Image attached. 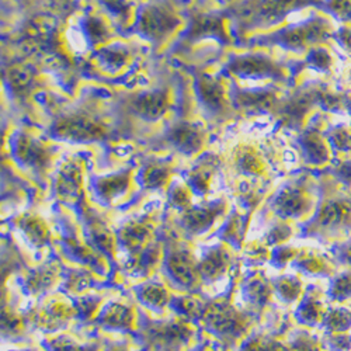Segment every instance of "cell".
I'll list each match as a JSON object with an SVG mask.
<instances>
[{
  "label": "cell",
  "instance_id": "cell-57",
  "mask_svg": "<svg viewBox=\"0 0 351 351\" xmlns=\"http://www.w3.org/2000/svg\"><path fill=\"white\" fill-rule=\"evenodd\" d=\"M288 351H317V346L311 337L302 336L292 343Z\"/></svg>",
  "mask_w": 351,
  "mask_h": 351
},
{
  "label": "cell",
  "instance_id": "cell-9",
  "mask_svg": "<svg viewBox=\"0 0 351 351\" xmlns=\"http://www.w3.org/2000/svg\"><path fill=\"white\" fill-rule=\"evenodd\" d=\"M201 320L217 337L225 341L241 339L249 328V317L225 300L207 304Z\"/></svg>",
  "mask_w": 351,
  "mask_h": 351
},
{
  "label": "cell",
  "instance_id": "cell-25",
  "mask_svg": "<svg viewBox=\"0 0 351 351\" xmlns=\"http://www.w3.org/2000/svg\"><path fill=\"white\" fill-rule=\"evenodd\" d=\"M96 322L99 326L107 330L131 332L135 328L136 315L130 304L123 301H111L103 306Z\"/></svg>",
  "mask_w": 351,
  "mask_h": 351
},
{
  "label": "cell",
  "instance_id": "cell-7",
  "mask_svg": "<svg viewBox=\"0 0 351 351\" xmlns=\"http://www.w3.org/2000/svg\"><path fill=\"white\" fill-rule=\"evenodd\" d=\"M228 19L229 13L191 9L179 47L187 48L202 40H215L222 45H230L233 37L226 28Z\"/></svg>",
  "mask_w": 351,
  "mask_h": 351
},
{
  "label": "cell",
  "instance_id": "cell-46",
  "mask_svg": "<svg viewBox=\"0 0 351 351\" xmlns=\"http://www.w3.org/2000/svg\"><path fill=\"white\" fill-rule=\"evenodd\" d=\"M317 10L330 16L339 24H351V0H324Z\"/></svg>",
  "mask_w": 351,
  "mask_h": 351
},
{
  "label": "cell",
  "instance_id": "cell-61",
  "mask_svg": "<svg viewBox=\"0 0 351 351\" xmlns=\"http://www.w3.org/2000/svg\"><path fill=\"white\" fill-rule=\"evenodd\" d=\"M348 257L351 258V249H350V252H348Z\"/></svg>",
  "mask_w": 351,
  "mask_h": 351
},
{
  "label": "cell",
  "instance_id": "cell-21",
  "mask_svg": "<svg viewBox=\"0 0 351 351\" xmlns=\"http://www.w3.org/2000/svg\"><path fill=\"white\" fill-rule=\"evenodd\" d=\"M3 80L12 97L17 101L32 97L38 87L37 69L21 61L12 62L3 69Z\"/></svg>",
  "mask_w": 351,
  "mask_h": 351
},
{
  "label": "cell",
  "instance_id": "cell-48",
  "mask_svg": "<svg viewBox=\"0 0 351 351\" xmlns=\"http://www.w3.org/2000/svg\"><path fill=\"white\" fill-rule=\"evenodd\" d=\"M101 6L108 12V14L115 19L117 21L128 24L135 21V12L134 5L128 0H99Z\"/></svg>",
  "mask_w": 351,
  "mask_h": 351
},
{
  "label": "cell",
  "instance_id": "cell-62",
  "mask_svg": "<svg viewBox=\"0 0 351 351\" xmlns=\"http://www.w3.org/2000/svg\"><path fill=\"white\" fill-rule=\"evenodd\" d=\"M30 351H38V350H30Z\"/></svg>",
  "mask_w": 351,
  "mask_h": 351
},
{
  "label": "cell",
  "instance_id": "cell-17",
  "mask_svg": "<svg viewBox=\"0 0 351 351\" xmlns=\"http://www.w3.org/2000/svg\"><path fill=\"white\" fill-rule=\"evenodd\" d=\"M173 97L167 87L135 93L128 100V110L146 123H156L170 111Z\"/></svg>",
  "mask_w": 351,
  "mask_h": 351
},
{
  "label": "cell",
  "instance_id": "cell-47",
  "mask_svg": "<svg viewBox=\"0 0 351 351\" xmlns=\"http://www.w3.org/2000/svg\"><path fill=\"white\" fill-rule=\"evenodd\" d=\"M193 190L190 189V186L187 184V182H174L171 183V186L169 187V204L179 210L180 213L187 210L189 207H191V197H193Z\"/></svg>",
  "mask_w": 351,
  "mask_h": 351
},
{
  "label": "cell",
  "instance_id": "cell-28",
  "mask_svg": "<svg viewBox=\"0 0 351 351\" xmlns=\"http://www.w3.org/2000/svg\"><path fill=\"white\" fill-rule=\"evenodd\" d=\"M218 158L214 155L202 156L187 173L186 182L197 195H207L211 190V183L218 169Z\"/></svg>",
  "mask_w": 351,
  "mask_h": 351
},
{
  "label": "cell",
  "instance_id": "cell-59",
  "mask_svg": "<svg viewBox=\"0 0 351 351\" xmlns=\"http://www.w3.org/2000/svg\"><path fill=\"white\" fill-rule=\"evenodd\" d=\"M295 254H297V252L294 249H278L274 254V260L278 263V265L284 266L288 261L294 258Z\"/></svg>",
  "mask_w": 351,
  "mask_h": 351
},
{
  "label": "cell",
  "instance_id": "cell-3",
  "mask_svg": "<svg viewBox=\"0 0 351 351\" xmlns=\"http://www.w3.org/2000/svg\"><path fill=\"white\" fill-rule=\"evenodd\" d=\"M222 75L238 80L269 82L285 89L297 86L295 61L284 62L266 52H245L230 55L222 66Z\"/></svg>",
  "mask_w": 351,
  "mask_h": 351
},
{
  "label": "cell",
  "instance_id": "cell-23",
  "mask_svg": "<svg viewBox=\"0 0 351 351\" xmlns=\"http://www.w3.org/2000/svg\"><path fill=\"white\" fill-rule=\"evenodd\" d=\"M134 180L132 169L121 170L117 173L100 176L92 182V189L96 197L107 206L120 202L131 191Z\"/></svg>",
  "mask_w": 351,
  "mask_h": 351
},
{
  "label": "cell",
  "instance_id": "cell-19",
  "mask_svg": "<svg viewBox=\"0 0 351 351\" xmlns=\"http://www.w3.org/2000/svg\"><path fill=\"white\" fill-rule=\"evenodd\" d=\"M84 165L82 159L72 158L66 160L55 178V194L61 201L76 206L83 197Z\"/></svg>",
  "mask_w": 351,
  "mask_h": 351
},
{
  "label": "cell",
  "instance_id": "cell-64",
  "mask_svg": "<svg viewBox=\"0 0 351 351\" xmlns=\"http://www.w3.org/2000/svg\"><path fill=\"white\" fill-rule=\"evenodd\" d=\"M350 124H351V119H350Z\"/></svg>",
  "mask_w": 351,
  "mask_h": 351
},
{
  "label": "cell",
  "instance_id": "cell-43",
  "mask_svg": "<svg viewBox=\"0 0 351 351\" xmlns=\"http://www.w3.org/2000/svg\"><path fill=\"white\" fill-rule=\"evenodd\" d=\"M93 274L87 269H72L65 273L62 288L69 295H83L93 285Z\"/></svg>",
  "mask_w": 351,
  "mask_h": 351
},
{
  "label": "cell",
  "instance_id": "cell-33",
  "mask_svg": "<svg viewBox=\"0 0 351 351\" xmlns=\"http://www.w3.org/2000/svg\"><path fill=\"white\" fill-rule=\"evenodd\" d=\"M17 226L21 230L24 238L37 249L45 247L51 242V228L38 214L28 213L21 215L17 219Z\"/></svg>",
  "mask_w": 351,
  "mask_h": 351
},
{
  "label": "cell",
  "instance_id": "cell-11",
  "mask_svg": "<svg viewBox=\"0 0 351 351\" xmlns=\"http://www.w3.org/2000/svg\"><path fill=\"white\" fill-rule=\"evenodd\" d=\"M194 92L201 108L211 117H223L235 111L232 107L229 89L223 83V75L218 76L206 69L193 71Z\"/></svg>",
  "mask_w": 351,
  "mask_h": 351
},
{
  "label": "cell",
  "instance_id": "cell-56",
  "mask_svg": "<svg viewBox=\"0 0 351 351\" xmlns=\"http://www.w3.org/2000/svg\"><path fill=\"white\" fill-rule=\"evenodd\" d=\"M330 294L335 300H346L351 297V274H344L336 278L332 285Z\"/></svg>",
  "mask_w": 351,
  "mask_h": 351
},
{
  "label": "cell",
  "instance_id": "cell-14",
  "mask_svg": "<svg viewBox=\"0 0 351 351\" xmlns=\"http://www.w3.org/2000/svg\"><path fill=\"white\" fill-rule=\"evenodd\" d=\"M165 269L170 281L182 289L194 291L202 282L199 261L189 249L174 247L169 250L165 258Z\"/></svg>",
  "mask_w": 351,
  "mask_h": 351
},
{
  "label": "cell",
  "instance_id": "cell-5",
  "mask_svg": "<svg viewBox=\"0 0 351 351\" xmlns=\"http://www.w3.org/2000/svg\"><path fill=\"white\" fill-rule=\"evenodd\" d=\"M49 136L71 143L104 142L111 136V128L97 115L72 110L58 114L49 125Z\"/></svg>",
  "mask_w": 351,
  "mask_h": 351
},
{
  "label": "cell",
  "instance_id": "cell-39",
  "mask_svg": "<svg viewBox=\"0 0 351 351\" xmlns=\"http://www.w3.org/2000/svg\"><path fill=\"white\" fill-rule=\"evenodd\" d=\"M206 306H207L206 302L191 294L173 297L170 302V308L176 312V315L191 322L202 317Z\"/></svg>",
  "mask_w": 351,
  "mask_h": 351
},
{
  "label": "cell",
  "instance_id": "cell-10",
  "mask_svg": "<svg viewBox=\"0 0 351 351\" xmlns=\"http://www.w3.org/2000/svg\"><path fill=\"white\" fill-rule=\"evenodd\" d=\"M328 112L319 111L308 121L304 130L298 132L297 142L300 145L302 159L306 165L313 167H324L332 163L333 152L326 138V130L329 125Z\"/></svg>",
  "mask_w": 351,
  "mask_h": 351
},
{
  "label": "cell",
  "instance_id": "cell-58",
  "mask_svg": "<svg viewBox=\"0 0 351 351\" xmlns=\"http://www.w3.org/2000/svg\"><path fill=\"white\" fill-rule=\"evenodd\" d=\"M336 83L339 84L340 89L348 92L351 95V65H348L341 73L340 77L336 80Z\"/></svg>",
  "mask_w": 351,
  "mask_h": 351
},
{
  "label": "cell",
  "instance_id": "cell-16",
  "mask_svg": "<svg viewBox=\"0 0 351 351\" xmlns=\"http://www.w3.org/2000/svg\"><path fill=\"white\" fill-rule=\"evenodd\" d=\"M313 207L315 197L301 182L285 184L271 199L273 211L281 218H301Z\"/></svg>",
  "mask_w": 351,
  "mask_h": 351
},
{
  "label": "cell",
  "instance_id": "cell-60",
  "mask_svg": "<svg viewBox=\"0 0 351 351\" xmlns=\"http://www.w3.org/2000/svg\"><path fill=\"white\" fill-rule=\"evenodd\" d=\"M106 351H143V350H138V348H134V347H130L125 344H114Z\"/></svg>",
  "mask_w": 351,
  "mask_h": 351
},
{
  "label": "cell",
  "instance_id": "cell-41",
  "mask_svg": "<svg viewBox=\"0 0 351 351\" xmlns=\"http://www.w3.org/2000/svg\"><path fill=\"white\" fill-rule=\"evenodd\" d=\"M28 316L21 315L10 304L8 305L3 301V313H2V332L5 337H21L27 332Z\"/></svg>",
  "mask_w": 351,
  "mask_h": 351
},
{
  "label": "cell",
  "instance_id": "cell-31",
  "mask_svg": "<svg viewBox=\"0 0 351 351\" xmlns=\"http://www.w3.org/2000/svg\"><path fill=\"white\" fill-rule=\"evenodd\" d=\"M86 225H87V238L90 243L103 254L114 256L117 250V238L112 235L111 229L107 223L95 213H86Z\"/></svg>",
  "mask_w": 351,
  "mask_h": 351
},
{
  "label": "cell",
  "instance_id": "cell-4",
  "mask_svg": "<svg viewBox=\"0 0 351 351\" xmlns=\"http://www.w3.org/2000/svg\"><path fill=\"white\" fill-rule=\"evenodd\" d=\"M324 0H242L232 9L229 17L237 23L238 32L269 33L287 21L288 16L302 9L317 8Z\"/></svg>",
  "mask_w": 351,
  "mask_h": 351
},
{
  "label": "cell",
  "instance_id": "cell-44",
  "mask_svg": "<svg viewBox=\"0 0 351 351\" xmlns=\"http://www.w3.org/2000/svg\"><path fill=\"white\" fill-rule=\"evenodd\" d=\"M326 313L324 304L313 294H308L298 309L300 320L306 325H317L319 322L325 320Z\"/></svg>",
  "mask_w": 351,
  "mask_h": 351
},
{
  "label": "cell",
  "instance_id": "cell-2",
  "mask_svg": "<svg viewBox=\"0 0 351 351\" xmlns=\"http://www.w3.org/2000/svg\"><path fill=\"white\" fill-rule=\"evenodd\" d=\"M337 25L333 19L322 12H315L309 19L285 24L269 33H261L245 40L247 48H281L287 52L305 55L312 47L333 43Z\"/></svg>",
  "mask_w": 351,
  "mask_h": 351
},
{
  "label": "cell",
  "instance_id": "cell-53",
  "mask_svg": "<svg viewBox=\"0 0 351 351\" xmlns=\"http://www.w3.org/2000/svg\"><path fill=\"white\" fill-rule=\"evenodd\" d=\"M242 226H243L242 217L238 215V214H233L229 218V221H228V223H226V226L222 232V237L225 238V241L232 242L233 245L241 242L242 241V230H243Z\"/></svg>",
  "mask_w": 351,
  "mask_h": 351
},
{
  "label": "cell",
  "instance_id": "cell-8",
  "mask_svg": "<svg viewBox=\"0 0 351 351\" xmlns=\"http://www.w3.org/2000/svg\"><path fill=\"white\" fill-rule=\"evenodd\" d=\"M232 107L246 117L273 115L280 100L285 95L282 87L267 84L263 87H242L233 82L229 89Z\"/></svg>",
  "mask_w": 351,
  "mask_h": 351
},
{
  "label": "cell",
  "instance_id": "cell-27",
  "mask_svg": "<svg viewBox=\"0 0 351 351\" xmlns=\"http://www.w3.org/2000/svg\"><path fill=\"white\" fill-rule=\"evenodd\" d=\"M64 246L66 252L79 263H83L86 266H90L97 273H106L107 266L103 258V253L97 252L96 247H92L86 239L76 235L75 230H66L64 235Z\"/></svg>",
  "mask_w": 351,
  "mask_h": 351
},
{
  "label": "cell",
  "instance_id": "cell-35",
  "mask_svg": "<svg viewBox=\"0 0 351 351\" xmlns=\"http://www.w3.org/2000/svg\"><path fill=\"white\" fill-rule=\"evenodd\" d=\"M136 298L139 302L155 312H162L171 302V295L167 287L160 281L143 282L136 289Z\"/></svg>",
  "mask_w": 351,
  "mask_h": 351
},
{
  "label": "cell",
  "instance_id": "cell-55",
  "mask_svg": "<svg viewBox=\"0 0 351 351\" xmlns=\"http://www.w3.org/2000/svg\"><path fill=\"white\" fill-rule=\"evenodd\" d=\"M333 43L343 53L351 58V24H339L333 34Z\"/></svg>",
  "mask_w": 351,
  "mask_h": 351
},
{
  "label": "cell",
  "instance_id": "cell-18",
  "mask_svg": "<svg viewBox=\"0 0 351 351\" xmlns=\"http://www.w3.org/2000/svg\"><path fill=\"white\" fill-rule=\"evenodd\" d=\"M163 142L186 156H193L202 151L207 142V132L198 123L179 120L166 130Z\"/></svg>",
  "mask_w": 351,
  "mask_h": 351
},
{
  "label": "cell",
  "instance_id": "cell-12",
  "mask_svg": "<svg viewBox=\"0 0 351 351\" xmlns=\"http://www.w3.org/2000/svg\"><path fill=\"white\" fill-rule=\"evenodd\" d=\"M195 329L191 320L176 315L174 319L152 322L143 328V337L155 348L162 351H176L189 344L194 337Z\"/></svg>",
  "mask_w": 351,
  "mask_h": 351
},
{
  "label": "cell",
  "instance_id": "cell-6",
  "mask_svg": "<svg viewBox=\"0 0 351 351\" xmlns=\"http://www.w3.org/2000/svg\"><path fill=\"white\" fill-rule=\"evenodd\" d=\"M186 25L176 8L167 0H156L136 12L132 30L152 44H165Z\"/></svg>",
  "mask_w": 351,
  "mask_h": 351
},
{
  "label": "cell",
  "instance_id": "cell-30",
  "mask_svg": "<svg viewBox=\"0 0 351 351\" xmlns=\"http://www.w3.org/2000/svg\"><path fill=\"white\" fill-rule=\"evenodd\" d=\"M230 266V253L222 245L210 249L199 260L202 282H214L222 278Z\"/></svg>",
  "mask_w": 351,
  "mask_h": 351
},
{
  "label": "cell",
  "instance_id": "cell-37",
  "mask_svg": "<svg viewBox=\"0 0 351 351\" xmlns=\"http://www.w3.org/2000/svg\"><path fill=\"white\" fill-rule=\"evenodd\" d=\"M163 260V249L160 243H152L148 249L131 257L130 271L138 276L151 274Z\"/></svg>",
  "mask_w": 351,
  "mask_h": 351
},
{
  "label": "cell",
  "instance_id": "cell-42",
  "mask_svg": "<svg viewBox=\"0 0 351 351\" xmlns=\"http://www.w3.org/2000/svg\"><path fill=\"white\" fill-rule=\"evenodd\" d=\"M271 285L265 276H252L245 284V295L256 306L266 305L271 297Z\"/></svg>",
  "mask_w": 351,
  "mask_h": 351
},
{
  "label": "cell",
  "instance_id": "cell-15",
  "mask_svg": "<svg viewBox=\"0 0 351 351\" xmlns=\"http://www.w3.org/2000/svg\"><path fill=\"white\" fill-rule=\"evenodd\" d=\"M75 317H77L76 304H72L66 295H53L36 309L32 316H28V320L41 330L56 332L65 328Z\"/></svg>",
  "mask_w": 351,
  "mask_h": 351
},
{
  "label": "cell",
  "instance_id": "cell-29",
  "mask_svg": "<svg viewBox=\"0 0 351 351\" xmlns=\"http://www.w3.org/2000/svg\"><path fill=\"white\" fill-rule=\"evenodd\" d=\"M95 60L97 66L106 73H117L127 68L132 61L131 51L123 44H106L96 49Z\"/></svg>",
  "mask_w": 351,
  "mask_h": 351
},
{
  "label": "cell",
  "instance_id": "cell-38",
  "mask_svg": "<svg viewBox=\"0 0 351 351\" xmlns=\"http://www.w3.org/2000/svg\"><path fill=\"white\" fill-rule=\"evenodd\" d=\"M326 138L332 148L333 156L351 155V124L339 123L329 125L326 130Z\"/></svg>",
  "mask_w": 351,
  "mask_h": 351
},
{
  "label": "cell",
  "instance_id": "cell-24",
  "mask_svg": "<svg viewBox=\"0 0 351 351\" xmlns=\"http://www.w3.org/2000/svg\"><path fill=\"white\" fill-rule=\"evenodd\" d=\"M154 237L155 228L148 218L131 219L119 232V241L121 242V246L131 254V257L139 254L155 243Z\"/></svg>",
  "mask_w": 351,
  "mask_h": 351
},
{
  "label": "cell",
  "instance_id": "cell-32",
  "mask_svg": "<svg viewBox=\"0 0 351 351\" xmlns=\"http://www.w3.org/2000/svg\"><path fill=\"white\" fill-rule=\"evenodd\" d=\"M235 169L246 178H263L267 173V163L253 145H241L233 155Z\"/></svg>",
  "mask_w": 351,
  "mask_h": 351
},
{
  "label": "cell",
  "instance_id": "cell-40",
  "mask_svg": "<svg viewBox=\"0 0 351 351\" xmlns=\"http://www.w3.org/2000/svg\"><path fill=\"white\" fill-rule=\"evenodd\" d=\"M47 347L49 351H103V346L100 341L79 340L68 335H61L49 339Z\"/></svg>",
  "mask_w": 351,
  "mask_h": 351
},
{
  "label": "cell",
  "instance_id": "cell-13",
  "mask_svg": "<svg viewBox=\"0 0 351 351\" xmlns=\"http://www.w3.org/2000/svg\"><path fill=\"white\" fill-rule=\"evenodd\" d=\"M10 151L13 159L24 169L36 174H44L49 170L53 160V148L27 132L14 134Z\"/></svg>",
  "mask_w": 351,
  "mask_h": 351
},
{
  "label": "cell",
  "instance_id": "cell-49",
  "mask_svg": "<svg viewBox=\"0 0 351 351\" xmlns=\"http://www.w3.org/2000/svg\"><path fill=\"white\" fill-rule=\"evenodd\" d=\"M274 287L276 291L278 292V295L287 302L298 300L302 294V284L295 276H285L278 278L274 282Z\"/></svg>",
  "mask_w": 351,
  "mask_h": 351
},
{
  "label": "cell",
  "instance_id": "cell-36",
  "mask_svg": "<svg viewBox=\"0 0 351 351\" xmlns=\"http://www.w3.org/2000/svg\"><path fill=\"white\" fill-rule=\"evenodd\" d=\"M80 30L87 44L99 49L111 40V32L107 23L97 14H86L80 23Z\"/></svg>",
  "mask_w": 351,
  "mask_h": 351
},
{
  "label": "cell",
  "instance_id": "cell-50",
  "mask_svg": "<svg viewBox=\"0 0 351 351\" xmlns=\"http://www.w3.org/2000/svg\"><path fill=\"white\" fill-rule=\"evenodd\" d=\"M329 173L343 187L351 189V155L333 156Z\"/></svg>",
  "mask_w": 351,
  "mask_h": 351
},
{
  "label": "cell",
  "instance_id": "cell-26",
  "mask_svg": "<svg viewBox=\"0 0 351 351\" xmlns=\"http://www.w3.org/2000/svg\"><path fill=\"white\" fill-rule=\"evenodd\" d=\"M337 58L329 44L312 47L304 56V60H295V71L300 76L304 71L311 69L316 73L335 77Z\"/></svg>",
  "mask_w": 351,
  "mask_h": 351
},
{
  "label": "cell",
  "instance_id": "cell-1",
  "mask_svg": "<svg viewBox=\"0 0 351 351\" xmlns=\"http://www.w3.org/2000/svg\"><path fill=\"white\" fill-rule=\"evenodd\" d=\"M319 111L350 115L351 119V95L340 89L337 83L308 80L285 93L271 117L278 128L298 134Z\"/></svg>",
  "mask_w": 351,
  "mask_h": 351
},
{
  "label": "cell",
  "instance_id": "cell-51",
  "mask_svg": "<svg viewBox=\"0 0 351 351\" xmlns=\"http://www.w3.org/2000/svg\"><path fill=\"white\" fill-rule=\"evenodd\" d=\"M241 351H287L281 343L274 339L256 336L245 341Z\"/></svg>",
  "mask_w": 351,
  "mask_h": 351
},
{
  "label": "cell",
  "instance_id": "cell-52",
  "mask_svg": "<svg viewBox=\"0 0 351 351\" xmlns=\"http://www.w3.org/2000/svg\"><path fill=\"white\" fill-rule=\"evenodd\" d=\"M325 324L330 330L344 332L348 326H351V313L344 309H335L326 313Z\"/></svg>",
  "mask_w": 351,
  "mask_h": 351
},
{
  "label": "cell",
  "instance_id": "cell-54",
  "mask_svg": "<svg viewBox=\"0 0 351 351\" xmlns=\"http://www.w3.org/2000/svg\"><path fill=\"white\" fill-rule=\"evenodd\" d=\"M297 265L301 270L317 274L325 267V263L317 254L315 253H301L300 257L297 258Z\"/></svg>",
  "mask_w": 351,
  "mask_h": 351
},
{
  "label": "cell",
  "instance_id": "cell-20",
  "mask_svg": "<svg viewBox=\"0 0 351 351\" xmlns=\"http://www.w3.org/2000/svg\"><path fill=\"white\" fill-rule=\"evenodd\" d=\"M225 210L226 202L223 199L198 204V206H191L182 211L179 223L189 235H201L215 225V222L225 214Z\"/></svg>",
  "mask_w": 351,
  "mask_h": 351
},
{
  "label": "cell",
  "instance_id": "cell-34",
  "mask_svg": "<svg viewBox=\"0 0 351 351\" xmlns=\"http://www.w3.org/2000/svg\"><path fill=\"white\" fill-rule=\"evenodd\" d=\"M171 174L173 166L170 162L154 159L145 163V166L139 171L138 180L141 186L146 190H160L170 183Z\"/></svg>",
  "mask_w": 351,
  "mask_h": 351
},
{
  "label": "cell",
  "instance_id": "cell-22",
  "mask_svg": "<svg viewBox=\"0 0 351 351\" xmlns=\"http://www.w3.org/2000/svg\"><path fill=\"white\" fill-rule=\"evenodd\" d=\"M64 277L60 263L49 260L27 271L23 278V285L30 295L41 297L48 294L56 285H60V282H64Z\"/></svg>",
  "mask_w": 351,
  "mask_h": 351
},
{
  "label": "cell",
  "instance_id": "cell-63",
  "mask_svg": "<svg viewBox=\"0 0 351 351\" xmlns=\"http://www.w3.org/2000/svg\"><path fill=\"white\" fill-rule=\"evenodd\" d=\"M197 351H202V350H197Z\"/></svg>",
  "mask_w": 351,
  "mask_h": 351
},
{
  "label": "cell",
  "instance_id": "cell-45",
  "mask_svg": "<svg viewBox=\"0 0 351 351\" xmlns=\"http://www.w3.org/2000/svg\"><path fill=\"white\" fill-rule=\"evenodd\" d=\"M77 317L90 322L99 317L103 309V297L97 294H83L76 301Z\"/></svg>",
  "mask_w": 351,
  "mask_h": 351
}]
</instances>
